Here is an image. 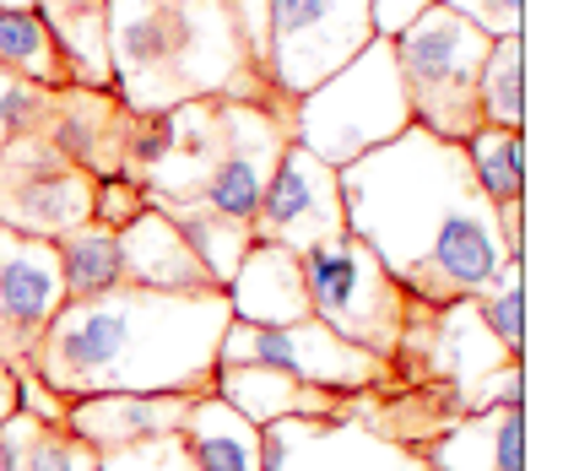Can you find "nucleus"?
Instances as JSON below:
<instances>
[{
  "instance_id": "obj_1",
  "label": "nucleus",
  "mask_w": 563,
  "mask_h": 471,
  "mask_svg": "<svg viewBox=\"0 0 563 471\" xmlns=\"http://www.w3.org/2000/svg\"><path fill=\"white\" fill-rule=\"evenodd\" d=\"M336 179L347 233L379 255L418 309L477 298L520 255L504 239L498 206L472 179L461 141L407 125L396 141L336 168Z\"/></svg>"
},
{
  "instance_id": "obj_2",
  "label": "nucleus",
  "mask_w": 563,
  "mask_h": 471,
  "mask_svg": "<svg viewBox=\"0 0 563 471\" xmlns=\"http://www.w3.org/2000/svg\"><path fill=\"white\" fill-rule=\"evenodd\" d=\"M228 298L114 287L103 298L60 304L33 352L22 358L66 402L81 396H207L217 341L228 331Z\"/></svg>"
},
{
  "instance_id": "obj_3",
  "label": "nucleus",
  "mask_w": 563,
  "mask_h": 471,
  "mask_svg": "<svg viewBox=\"0 0 563 471\" xmlns=\"http://www.w3.org/2000/svg\"><path fill=\"white\" fill-rule=\"evenodd\" d=\"M109 66L136 120L196 98L292 103L250 61L239 0H109Z\"/></svg>"
},
{
  "instance_id": "obj_4",
  "label": "nucleus",
  "mask_w": 563,
  "mask_h": 471,
  "mask_svg": "<svg viewBox=\"0 0 563 471\" xmlns=\"http://www.w3.org/2000/svg\"><path fill=\"white\" fill-rule=\"evenodd\" d=\"M407 125H412V109H407L390 39H374L314 92L292 98V141L314 152L325 168H347L352 157L396 141Z\"/></svg>"
},
{
  "instance_id": "obj_5",
  "label": "nucleus",
  "mask_w": 563,
  "mask_h": 471,
  "mask_svg": "<svg viewBox=\"0 0 563 471\" xmlns=\"http://www.w3.org/2000/svg\"><path fill=\"white\" fill-rule=\"evenodd\" d=\"M396 44V70L407 87V109L412 125L439 141H472L483 131V109H477V76L488 61L493 39L483 28H472L466 17H455L450 6H428L418 22L390 39Z\"/></svg>"
},
{
  "instance_id": "obj_6",
  "label": "nucleus",
  "mask_w": 563,
  "mask_h": 471,
  "mask_svg": "<svg viewBox=\"0 0 563 471\" xmlns=\"http://www.w3.org/2000/svg\"><path fill=\"white\" fill-rule=\"evenodd\" d=\"M298 261H303V287H309V315L320 326H331L342 341L385 358V363L401 358L418 304L379 266V255L363 239H352V233L325 239Z\"/></svg>"
},
{
  "instance_id": "obj_7",
  "label": "nucleus",
  "mask_w": 563,
  "mask_h": 471,
  "mask_svg": "<svg viewBox=\"0 0 563 471\" xmlns=\"http://www.w3.org/2000/svg\"><path fill=\"white\" fill-rule=\"evenodd\" d=\"M228 103L233 98H196V103H179L168 114L136 120L120 174L141 185L146 206L196 201L207 190L211 168L228 152Z\"/></svg>"
},
{
  "instance_id": "obj_8",
  "label": "nucleus",
  "mask_w": 563,
  "mask_h": 471,
  "mask_svg": "<svg viewBox=\"0 0 563 471\" xmlns=\"http://www.w3.org/2000/svg\"><path fill=\"white\" fill-rule=\"evenodd\" d=\"M217 363H266V369H282V374L320 385L331 396H368V391L401 385L396 363L342 341L314 315L298 320V326H239V320H228V331L217 341Z\"/></svg>"
},
{
  "instance_id": "obj_9",
  "label": "nucleus",
  "mask_w": 563,
  "mask_h": 471,
  "mask_svg": "<svg viewBox=\"0 0 563 471\" xmlns=\"http://www.w3.org/2000/svg\"><path fill=\"white\" fill-rule=\"evenodd\" d=\"M98 179L76 168L44 131H27L0 146V228L27 239H60L92 222Z\"/></svg>"
},
{
  "instance_id": "obj_10",
  "label": "nucleus",
  "mask_w": 563,
  "mask_h": 471,
  "mask_svg": "<svg viewBox=\"0 0 563 471\" xmlns=\"http://www.w3.org/2000/svg\"><path fill=\"white\" fill-rule=\"evenodd\" d=\"M368 44V0H272V81L282 98L314 92Z\"/></svg>"
},
{
  "instance_id": "obj_11",
  "label": "nucleus",
  "mask_w": 563,
  "mask_h": 471,
  "mask_svg": "<svg viewBox=\"0 0 563 471\" xmlns=\"http://www.w3.org/2000/svg\"><path fill=\"white\" fill-rule=\"evenodd\" d=\"M255 244H277L292 255H309L325 239L347 233V211H342V179L336 168H325L314 152H303L298 141H287V152L272 168V185L250 217Z\"/></svg>"
},
{
  "instance_id": "obj_12",
  "label": "nucleus",
  "mask_w": 563,
  "mask_h": 471,
  "mask_svg": "<svg viewBox=\"0 0 563 471\" xmlns=\"http://www.w3.org/2000/svg\"><path fill=\"white\" fill-rule=\"evenodd\" d=\"M261 471H428L422 450L352 417H282L261 428Z\"/></svg>"
},
{
  "instance_id": "obj_13",
  "label": "nucleus",
  "mask_w": 563,
  "mask_h": 471,
  "mask_svg": "<svg viewBox=\"0 0 563 471\" xmlns=\"http://www.w3.org/2000/svg\"><path fill=\"white\" fill-rule=\"evenodd\" d=\"M292 141V103H228V152L211 168L207 190L196 206H207L217 217L250 222L255 206L272 185V168Z\"/></svg>"
},
{
  "instance_id": "obj_14",
  "label": "nucleus",
  "mask_w": 563,
  "mask_h": 471,
  "mask_svg": "<svg viewBox=\"0 0 563 471\" xmlns=\"http://www.w3.org/2000/svg\"><path fill=\"white\" fill-rule=\"evenodd\" d=\"M60 304H66V287H60L55 239L11 233L0 255V358L22 363L33 341L44 337V326L60 315Z\"/></svg>"
},
{
  "instance_id": "obj_15",
  "label": "nucleus",
  "mask_w": 563,
  "mask_h": 471,
  "mask_svg": "<svg viewBox=\"0 0 563 471\" xmlns=\"http://www.w3.org/2000/svg\"><path fill=\"white\" fill-rule=\"evenodd\" d=\"M131 131H136V114L114 92L66 87V92H55V120H49L44 135L66 152L76 168H87L92 179H114L120 163H125Z\"/></svg>"
},
{
  "instance_id": "obj_16",
  "label": "nucleus",
  "mask_w": 563,
  "mask_h": 471,
  "mask_svg": "<svg viewBox=\"0 0 563 471\" xmlns=\"http://www.w3.org/2000/svg\"><path fill=\"white\" fill-rule=\"evenodd\" d=\"M228 315L239 326H298L309 320V287H303V261L277 244H250L239 271L222 287Z\"/></svg>"
},
{
  "instance_id": "obj_17",
  "label": "nucleus",
  "mask_w": 563,
  "mask_h": 471,
  "mask_svg": "<svg viewBox=\"0 0 563 471\" xmlns=\"http://www.w3.org/2000/svg\"><path fill=\"white\" fill-rule=\"evenodd\" d=\"M120 271L125 287H146V293H211V271L196 261V250L185 244V233L146 206L120 228Z\"/></svg>"
},
{
  "instance_id": "obj_18",
  "label": "nucleus",
  "mask_w": 563,
  "mask_h": 471,
  "mask_svg": "<svg viewBox=\"0 0 563 471\" xmlns=\"http://www.w3.org/2000/svg\"><path fill=\"white\" fill-rule=\"evenodd\" d=\"M428 471H526V406H483L444 423L422 450Z\"/></svg>"
},
{
  "instance_id": "obj_19",
  "label": "nucleus",
  "mask_w": 563,
  "mask_h": 471,
  "mask_svg": "<svg viewBox=\"0 0 563 471\" xmlns=\"http://www.w3.org/2000/svg\"><path fill=\"white\" fill-rule=\"evenodd\" d=\"M211 396H222L255 428L282 423V417H347L352 402V396H331V391L303 385V380H292L282 369H266V363H217Z\"/></svg>"
},
{
  "instance_id": "obj_20",
  "label": "nucleus",
  "mask_w": 563,
  "mask_h": 471,
  "mask_svg": "<svg viewBox=\"0 0 563 471\" xmlns=\"http://www.w3.org/2000/svg\"><path fill=\"white\" fill-rule=\"evenodd\" d=\"M196 396H81L70 402V434L81 445H92L98 456L109 450H131L146 439H163V434H179L185 417H190Z\"/></svg>"
},
{
  "instance_id": "obj_21",
  "label": "nucleus",
  "mask_w": 563,
  "mask_h": 471,
  "mask_svg": "<svg viewBox=\"0 0 563 471\" xmlns=\"http://www.w3.org/2000/svg\"><path fill=\"white\" fill-rule=\"evenodd\" d=\"M33 11L49 22L60 55L70 66V87L114 92L109 66V0H33Z\"/></svg>"
},
{
  "instance_id": "obj_22",
  "label": "nucleus",
  "mask_w": 563,
  "mask_h": 471,
  "mask_svg": "<svg viewBox=\"0 0 563 471\" xmlns=\"http://www.w3.org/2000/svg\"><path fill=\"white\" fill-rule=\"evenodd\" d=\"M179 434L201 471H261V428L211 391L190 402V417Z\"/></svg>"
},
{
  "instance_id": "obj_23",
  "label": "nucleus",
  "mask_w": 563,
  "mask_h": 471,
  "mask_svg": "<svg viewBox=\"0 0 563 471\" xmlns=\"http://www.w3.org/2000/svg\"><path fill=\"white\" fill-rule=\"evenodd\" d=\"M55 261H60V287H66V304L81 298H103L114 287H125V271H120V233L114 228H70L55 239Z\"/></svg>"
},
{
  "instance_id": "obj_24",
  "label": "nucleus",
  "mask_w": 563,
  "mask_h": 471,
  "mask_svg": "<svg viewBox=\"0 0 563 471\" xmlns=\"http://www.w3.org/2000/svg\"><path fill=\"white\" fill-rule=\"evenodd\" d=\"M0 70L44 87V92H66L70 66L49 33V22L38 11H0Z\"/></svg>"
},
{
  "instance_id": "obj_25",
  "label": "nucleus",
  "mask_w": 563,
  "mask_h": 471,
  "mask_svg": "<svg viewBox=\"0 0 563 471\" xmlns=\"http://www.w3.org/2000/svg\"><path fill=\"white\" fill-rule=\"evenodd\" d=\"M157 211L185 233V244H190V250H196V261L211 271V282H217V287H228V276L239 271L244 250L255 244L250 222L217 217V211H207V206H196V201H168V206H157Z\"/></svg>"
},
{
  "instance_id": "obj_26",
  "label": "nucleus",
  "mask_w": 563,
  "mask_h": 471,
  "mask_svg": "<svg viewBox=\"0 0 563 471\" xmlns=\"http://www.w3.org/2000/svg\"><path fill=\"white\" fill-rule=\"evenodd\" d=\"M477 109H483V125L526 131V33L493 39L483 76H477Z\"/></svg>"
},
{
  "instance_id": "obj_27",
  "label": "nucleus",
  "mask_w": 563,
  "mask_h": 471,
  "mask_svg": "<svg viewBox=\"0 0 563 471\" xmlns=\"http://www.w3.org/2000/svg\"><path fill=\"white\" fill-rule=\"evenodd\" d=\"M466 163L493 206H526V131L483 125L466 141Z\"/></svg>"
},
{
  "instance_id": "obj_28",
  "label": "nucleus",
  "mask_w": 563,
  "mask_h": 471,
  "mask_svg": "<svg viewBox=\"0 0 563 471\" xmlns=\"http://www.w3.org/2000/svg\"><path fill=\"white\" fill-rule=\"evenodd\" d=\"M472 309H477V320L488 326V337L509 358H526V261L520 255L472 298Z\"/></svg>"
},
{
  "instance_id": "obj_29",
  "label": "nucleus",
  "mask_w": 563,
  "mask_h": 471,
  "mask_svg": "<svg viewBox=\"0 0 563 471\" xmlns=\"http://www.w3.org/2000/svg\"><path fill=\"white\" fill-rule=\"evenodd\" d=\"M49 120H55V92L0 70V146L27 131H49Z\"/></svg>"
},
{
  "instance_id": "obj_30",
  "label": "nucleus",
  "mask_w": 563,
  "mask_h": 471,
  "mask_svg": "<svg viewBox=\"0 0 563 471\" xmlns=\"http://www.w3.org/2000/svg\"><path fill=\"white\" fill-rule=\"evenodd\" d=\"M22 471H98V450L81 445L70 428H44V423H33L27 450H22Z\"/></svg>"
},
{
  "instance_id": "obj_31",
  "label": "nucleus",
  "mask_w": 563,
  "mask_h": 471,
  "mask_svg": "<svg viewBox=\"0 0 563 471\" xmlns=\"http://www.w3.org/2000/svg\"><path fill=\"white\" fill-rule=\"evenodd\" d=\"M98 471H201L185 434H163V439H146V445H131V450H109L98 456Z\"/></svg>"
},
{
  "instance_id": "obj_32",
  "label": "nucleus",
  "mask_w": 563,
  "mask_h": 471,
  "mask_svg": "<svg viewBox=\"0 0 563 471\" xmlns=\"http://www.w3.org/2000/svg\"><path fill=\"white\" fill-rule=\"evenodd\" d=\"M439 6H450L455 17H466L488 39H520L526 33V0H439Z\"/></svg>"
},
{
  "instance_id": "obj_33",
  "label": "nucleus",
  "mask_w": 563,
  "mask_h": 471,
  "mask_svg": "<svg viewBox=\"0 0 563 471\" xmlns=\"http://www.w3.org/2000/svg\"><path fill=\"white\" fill-rule=\"evenodd\" d=\"M16 369V412L22 417H33V423H44V428H66L70 423V402L60 391H49L27 363H11Z\"/></svg>"
},
{
  "instance_id": "obj_34",
  "label": "nucleus",
  "mask_w": 563,
  "mask_h": 471,
  "mask_svg": "<svg viewBox=\"0 0 563 471\" xmlns=\"http://www.w3.org/2000/svg\"><path fill=\"white\" fill-rule=\"evenodd\" d=\"M136 211H146V196H141V185H131L125 174H114V179H98V190H92V222L98 228H125Z\"/></svg>"
},
{
  "instance_id": "obj_35",
  "label": "nucleus",
  "mask_w": 563,
  "mask_h": 471,
  "mask_svg": "<svg viewBox=\"0 0 563 471\" xmlns=\"http://www.w3.org/2000/svg\"><path fill=\"white\" fill-rule=\"evenodd\" d=\"M428 6L439 0H368V17H374V39H401L412 22H418Z\"/></svg>"
},
{
  "instance_id": "obj_36",
  "label": "nucleus",
  "mask_w": 563,
  "mask_h": 471,
  "mask_svg": "<svg viewBox=\"0 0 563 471\" xmlns=\"http://www.w3.org/2000/svg\"><path fill=\"white\" fill-rule=\"evenodd\" d=\"M11 412H16V369L0 358V423H5Z\"/></svg>"
},
{
  "instance_id": "obj_37",
  "label": "nucleus",
  "mask_w": 563,
  "mask_h": 471,
  "mask_svg": "<svg viewBox=\"0 0 563 471\" xmlns=\"http://www.w3.org/2000/svg\"><path fill=\"white\" fill-rule=\"evenodd\" d=\"M0 11H33V0H0Z\"/></svg>"
},
{
  "instance_id": "obj_38",
  "label": "nucleus",
  "mask_w": 563,
  "mask_h": 471,
  "mask_svg": "<svg viewBox=\"0 0 563 471\" xmlns=\"http://www.w3.org/2000/svg\"><path fill=\"white\" fill-rule=\"evenodd\" d=\"M5 244H11V228H0V255H5Z\"/></svg>"
}]
</instances>
